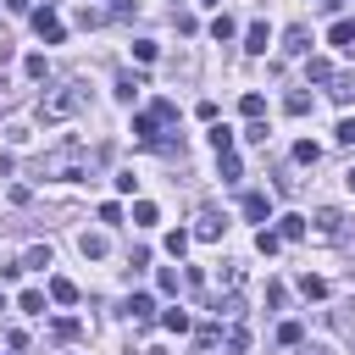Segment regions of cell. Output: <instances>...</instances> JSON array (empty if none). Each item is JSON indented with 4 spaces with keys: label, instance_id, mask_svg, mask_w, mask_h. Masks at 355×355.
Returning <instances> with one entry per match:
<instances>
[{
    "label": "cell",
    "instance_id": "cell-21",
    "mask_svg": "<svg viewBox=\"0 0 355 355\" xmlns=\"http://www.w3.org/2000/svg\"><path fill=\"white\" fill-rule=\"evenodd\" d=\"M22 266H33V272H44V266H50V250H44V244H33V250L22 255Z\"/></svg>",
    "mask_w": 355,
    "mask_h": 355
},
{
    "label": "cell",
    "instance_id": "cell-28",
    "mask_svg": "<svg viewBox=\"0 0 355 355\" xmlns=\"http://www.w3.org/2000/svg\"><path fill=\"white\" fill-rule=\"evenodd\" d=\"M277 338H283V344H305V327H300V322H283Z\"/></svg>",
    "mask_w": 355,
    "mask_h": 355
},
{
    "label": "cell",
    "instance_id": "cell-19",
    "mask_svg": "<svg viewBox=\"0 0 355 355\" xmlns=\"http://www.w3.org/2000/svg\"><path fill=\"white\" fill-rule=\"evenodd\" d=\"M139 89H144V78H128V72H122V78H116V100H133V94H139Z\"/></svg>",
    "mask_w": 355,
    "mask_h": 355
},
{
    "label": "cell",
    "instance_id": "cell-7",
    "mask_svg": "<svg viewBox=\"0 0 355 355\" xmlns=\"http://www.w3.org/2000/svg\"><path fill=\"white\" fill-rule=\"evenodd\" d=\"M266 44H272V33H266V22H250V28H244V50H250V55H261Z\"/></svg>",
    "mask_w": 355,
    "mask_h": 355
},
{
    "label": "cell",
    "instance_id": "cell-4",
    "mask_svg": "<svg viewBox=\"0 0 355 355\" xmlns=\"http://www.w3.org/2000/svg\"><path fill=\"white\" fill-rule=\"evenodd\" d=\"M33 28H39V39H44V44H61V39H67V28H61V17H55L50 6H44V11H33Z\"/></svg>",
    "mask_w": 355,
    "mask_h": 355
},
{
    "label": "cell",
    "instance_id": "cell-32",
    "mask_svg": "<svg viewBox=\"0 0 355 355\" xmlns=\"http://www.w3.org/2000/svg\"><path fill=\"white\" fill-rule=\"evenodd\" d=\"M277 244H283V239H277V233H266V227H261V233H255V250H261V255H272V250H277Z\"/></svg>",
    "mask_w": 355,
    "mask_h": 355
},
{
    "label": "cell",
    "instance_id": "cell-9",
    "mask_svg": "<svg viewBox=\"0 0 355 355\" xmlns=\"http://www.w3.org/2000/svg\"><path fill=\"white\" fill-rule=\"evenodd\" d=\"M216 283H222V288L233 294V288L244 283V266H239V261H222V266H216Z\"/></svg>",
    "mask_w": 355,
    "mask_h": 355
},
{
    "label": "cell",
    "instance_id": "cell-14",
    "mask_svg": "<svg viewBox=\"0 0 355 355\" xmlns=\"http://www.w3.org/2000/svg\"><path fill=\"white\" fill-rule=\"evenodd\" d=\"M233 33H239V22H233L227 11H216V17H211V39H233Z\"/></svg>",
    "mask_w": 355,
    "mask_h": 355
},
{
    "label": "cell",
    "instance_id": "cell-10",
    "mask_svg": "<svg viewBox=\"0 0 355 355\" xmlns=\"http://www.w3.org/2000/svg\"><path fill=\"white\" fill-rule=\"evenodd\" d=\"M50 300H55V305H72V300H78V283H72V277H50Z\"/></svg>",
    "mask_w": 355,
    "mask_h": 355
},
{
    "label": "cell",
    "instance_id": "cell-24",
    "mask_svg": "<svg viewBox=\"0 0 355 355\" xmlns=\"http://www.w3.org/2000/svg\"><path fill=\"white\" fill-rule=\"evenodd\" d=\"M239 111H244V116H250V122H255V116H261V111H266V100H261V94H244V100H239Z\"/></svg>",
    "mask_w": 355,
    "mask_h": 355
},
{
    "label": "cell",
    "instance_id": "cell-3",
    "mask_svg": "<svg viewBox=\"0 0 355 355\" xmlns=\"http://www.w3.org/2000/svg\"><path fill=\"white\" fill-rule=\"evenodd\" d=\"M311 227H316V239H327V244H338V239H344V211H333V205H322Z\"/></svg>",
    "mask_w": 355,
    "mask_h": 355
},
{
    "label": "cell",
    "instance_id": "cell-22",
    "mask_svg": "<svg viewBox=\"0 0 355 355\" xmlns=\"http://www.w3.org/2000/svg\"><path fill=\"white\" fill-rule=\"evenodd\" d=\"M300 294H305V300H322V294H327V283H322V277H311V272H305V277H300Z\"/></svg>",
    "mask_w": 355,
    "mask_h": 355
},
{
    "label": "cell",
    "instance_id": "cell-39",
    "mask_svg": "<svg viewBox=\"0 0 355 355\" xmlns=\"http://www.w3.org/2000/svg\"><path fill=\"white\" fill-rule=\"evenodd\" d=\"M344 183H349V189H355V166H349V172H344Z\"/></svg>",
    "mask_w": 355,
    "mask_h": 355
},
{
    "label": "cell",
    "instance_id": "cell-29",
    "mask_svg": "<svg viewBox=\"0 0 355 355\" xmlns=\"http://www.w3.org/2000/svg\"><path fill=\"white\" fill-rule=\"evenodd\" d=\"M305 78H311V83H327V78H333V67H327V61H311V67H305Z\"/></svg>",
    "mask_w": 355,
    "mask_h": 355
},
{
    "label": "cell",
    "instance_id": "cell-40",
    "mask_svg": "<svg viewBox=\"0 0 355 355\" xmlns=\"http://www.w3.org/2000/svg\"><path fill=\"white\" fill-rule=\"evenodd\" d=\"M205 6H222V0H205Z\"/></svg>",
    "mask_w": 355,
    "mask_h": 355
},
{
    "label": "cell",
    "instance_id": "cell-34",
    "mask_svg": "<svg viewBox=\"0 0 355 355\" xmlns=\"http://www.w3.org/2000/svg\"><path fill=\"white\" fill-rule=\"evenodd\" d=\"M155 283H161V294H178V272H172V266H161V277H155Z\"/></svg>",
    "mask_w": 355,
    "mask_h": 355
},
{
    "label": "cell",
    "instance_id": "cell-6",
    "mask_svg": "<svg viewBox=\"0 0 355 355\" xmlns=\"http://www.w3.org/2000/svg\"><path fill=\"white\" fill-rule=\"evenodd\" d=\"M305 50H311V28H305V22H294V28L283 33V55H305Z\"/></svg>",
    "mask_w": 355,
    "mask_h": 355
},
{
    "label": "cell",
    "instance_id": "cell-13",
    "mask_svg": "<svg viewBox=\"0 0 355 355\" xmlns=\"http://www.w3.org/2000/svg\"><path fill=\"white\" fill-rule=\"evenodd\" d=\"M78 250H83L89 261H100V255H105L111 244H105V233H83V239H78Z\"/></svg>",
    "mask_w": 355,
    "mask_h": 355
},
{
    "label": "cell",
    "instance_id": "cell-11",
    "mask_svg": "<svg viewBox=\"0 0 355 355\" xmlns=\"http://www.w3.org/2000/svg\"><path fill=\"white\" fill-rule=\"evenodd\" d=\"M122 311H128L133 322H150V311H155V300H150V294H128V305H122Z\"/></svg>",
    "mask_w": 355,
    "mask_h": 355
},
{
    "label": "cell",
    "instance_id": "cell-37",
    "mask_svg": "<svg viewBox=\"0 0 355 355\" xmlns=\"http://www.w3.org/2000/svg\"><path fill=\"white\" fill-rule=\"evenodd\" d=\"M300 355H333V349H322V344H300Z\"/></svg>",
    "mask_w": 355,
    "mask_h": 355
},
{
    "label": "cell",
    "instance_id": "cell-18",
    "mask_svg": "<svg viewBox=\"0 0 355 355\" xmlns=\"http://www.w3.org/2000/svg\"><path fill=\"white\" fill-rule=\"evenodd\" d=\"M277 239H305V216H283L277 222Z\"/></svg>",
    "mask_w": 355,
    "mask_h": 355
},
{
    "label": "cell",
    "instance_id": "cell-15",
    "mask_svg": "<svg viewBox=\"0 0 355 355\" xmlns=\"http://www.w3.org/2000/svg\"><path fill=\"white\" fill-rule=\"evenodd\" d=\"M222 344H227V349H233V355H244V349H250V327H239V322H233V327H227V338H222Z\"/></svg>",
    "mask_w": 355,
    "mask_h": 355
},
{
    "label": "cell",
    "instance_id": "cell-23",
    "mask_svg": "<svg viewBox=\"0 0 355 355\" xmlns=\"http://www.w3.org/2000/svg\"><path fill=\"white\" fill-rule=\"evenodd\" d=\"M17 305H22V311H28V316H44V294H39V288H28V294H22V300H17Z\"/></svg>",
    "mask_w": 355,
    "mask_h": 355
},
{
    "label": "cell",
    "instance_id": "cell-26",
    "mask_svg": "<svg viewBox=\"0 0 355 355\" xmlns=\"http://www.w3.org/2000/svg\"><path fill=\"white\" fill-rule=\"evenodd\" d=\"M183 250H189V233H183V227H178V233H166V255H172V261H178V255H183Z\"/></svg>",
    "mask_w": 355,
    "mask_h": 355
},
{
    "label": "cell",
    "instance_id": "cell-16",
    "mask_svg": "<svg viewBox=\"0 0 355 355\" xmlns=\"http://www.w3.org/2000/svg\"><path fill=\"white\" fill-rule=\"evenodd\" d=\"M327 83H333V100H355V78L349 72H333Z\"/></svg>",
    "mask_w": 355,
    "mask_h": 355
},
{
    "label": "cell",
    "instance_id": "cell-5",
    "mask_svg": "<svg viewBox=\"0 0 355 355\" xmlns=\"http://www.w3.org/2000/svg\"><path fill=\"white\" fill-rule=\"evenodd\" d=\"M222 227H227L222 211H216V205H200V216H194V239H222Z\"/></svg>",
    "mask_w": 355,
    "mask_h": 355
},
{
    "label": "cell",
    "instance_id": "cell-33",
    "mask_svg": "<svg viewBox=\"0 0 355 355\" xmlns=\"http://www.w3.org/2000/svg\"><path fill=\"white\" fill-rule=\"evenodd\" d=\"M55 338H61V344H72V338H78V322H72V316H61V322H55Z\"/></svg>",
    "mask_w": 355,
    "mask_h": 355
},
{
    "label": "cell",
    "instance_id": "cell-8",
    "mask_svg": "<svg viewBox=\"0 0 355 355\" xmlns=\"http://www.w3.org/2000/svg\"><path fill=\"white\" fill-rule=\"evenodd\" d=\"M244 216H250V222H266V216H272V200H266V194H244Z\"/></svg>",
    "mask_w": 355,
    "mask_h": 355
},
{
    "label": "cell",
    "instance_id": "cell-12",
    "mask_svg": "<svg viewBox=\"0 0 355 355\" xmlns=\"http://www.w3.org/2000/svg\"><path fill=\"white\" fill-rule=\"evenodd\" d=\"M327 39H333V44H344V50H355V22H349V17H338V22L327 28Z\"/></svg>",
    "mask_w": 355,
    "mask_h": 355
},
{
    "label": "cell",
    "instance_id": "cell-36",
    "mask_svg": "<svg viewBox=\"0 0 355 355\" xmlns=\"http://www.w3.org/2000/svg\"><path fill=\"white\" fill-rule=\"evenodd\" d=\"M128 11H139V6H133V0H116V6H111V17H128Z\"/></svg>",
    "mask_w": 355,
    "mask_h": 355
},
{
    "label": "cell",
    "instance_id": "cell-17",
    "mask_svg": "<svg viewBox=\"0 0 355 355\" xmlns=\"http://www.w3.org/2000/svg\"><path fill=\"white\" fill-rule=\"evenodd\" d=\"M283 111H288V116H305V111H311V94H305V89H294V94L283 100Z\"/></svg>",
    "mask_w": 355,
    "mask_h": 355
},
{
    "label": "cell",
    "instance_id": "cell-20",
    "mask_svg": "<svg viewBox=\"0 0 355 355\" xmlns=\"http://www.w3.org/2000/svg\"><path fill=\"white\" fill-rule=\"evenodd\" d=\"M316 155H322V150H316L311 139H300V144H294V161H300V166H316Z\"/></svg>",
    "mask_w": 355,
    "mask_h": 355
},
{
    "label": "cell",
    "instance_id": "cell-30",
    "mask_svg": "<svg viewBox=\"0 0 355 355\" xmlns=\"http://www.w3.org/2000/svg\"><path fill=\"white\" fill-rule=\"evenodd\" d=\"M211 144H216V155H227V150H233V133H227V128H211Z\"/></svg>",
    "mask_w": 355,
    "mask_h": 355
},
{
    "label": "cell",
    "instance_id": "cell-27",
    "mask_svg": "<svg viewBox=\"0 0 355 355\" xmlns=\"http://www.w3.org/2000/svg\"><path fill=\"white\" fill-rule=\"evenodd\" d=\"M161 327H166V333H189V316H183V311H166Z\"/></svg>",
    "mask_w": 355,
    "mask_h": 355
},
{
    "label": "cell",
    "instance_id": "cell-38",
    "mask_svg": "<svg viewBox=\"0 0 355 355\" xmlns=\"http://www.w3.org/2000/svg\"><path fill=\"white\" fill-rule=\"evenodd\" d=\"M6 6H11V11H33V0H6Z\"/></svg>",
    "mask_w": 355,
    "mask_h": 355
},
{
    "label": "cell",
    "instance_id": "cell-1",
    "mask_svg": "<svg viewBox=\"0 0 355 355\" xmlns=\"http://www.w3.org/2000/svg\"><path fill=\"white\" fill-rule=\"evenodd\" d=\"M78 111H89V83L83 78H61L55 89L39 94V122H67Z\"/></svg>",
    "mask_w": 355,
    "mask_h": 355
},
{
    "label": "cell",
    "instance_id": "cell-31",
    "mask_svg": "<svg viewBox=\"0 0 355 355\" xmlns=\"http://www.w3.org/2000/svg\"><path fill=\"white\" fill-rule=\"evenodd\" d=\"M216 161H222V178H227V183H239V155L227 150V155H216Z\"/></svg>",
    "mask_w": 355,
    "mask_h": 355
},
{
    "label": "cell",
    "instance_id": "cell-35",
    "mask_svg": "<svg viewBox=\"0 0 355 355\" xmlns=\"http://www.w3.org/2000/svg\"><path fill=\"white\" fill-rule=\"evenodd\" d=\"M338 144H355V116H344V122H338Z\"/></svg>",
    "mask_w": 355,
    "mask_h": 355
},
{
    "label": "cell",
    "instance_id": "cell-2",
    "mask_svg": "<svg viewBox=\"0 0 355 355\" xmlns=\"http://www.w3.org/2000/svg\"><path fill=\"white\" fill-rule=\"evenodd\" d=\"M89 161H94V155H83L78 144H67V150H50V155H39L33 178H89Z\"/></svg>",
    "mask_w": 355,
    "mask_h": 355
},
{
    "label": "cell",
    "instance_id": "cell-25",
    "mask_svg": "<svg viewBox=\"0 0 355 355\" xmlns=\"http://www.w3.org/2000/svg\"><path fill=\"white\" fill-rule=\"evenodd\" d=\"M155 216H161V211H155V205H150V200H139V205H133V222H139V227H150V222H155Z\"/></svg>",
    "mask_w": 355,
    "mask_h": 355
}]
</instances>
